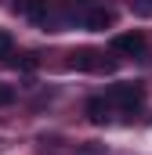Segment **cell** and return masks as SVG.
Wrapping results in <instances>:
<instances>
[{
  "label": "cell",
  "instance_id": "1",
  "mask_svg": "<svg viewBox=\"0 0 152 155\" xmlns=\"http://www.w3.org/2000/svg\"><path fill=\"white\" fill-rule=\"evenodd\" d=\"M105 97H109V105L119 108V112H138L145 105V87L141 83H116V87H109Z\"/></svg>",
  "mask_w": 152,
  "mask_h": 155
},
{
  "label": "cell",
  "instance_id": "2",
  "mask_svg": "<svg viewBox=\"0 0 152 155\" xmlns=\"http://www.w3.org/2000/svg\"><path fill=\"white\" fill-rule=\"evenodd\" d=\"M11 11H15L18 18H29L33 25H51V22H54V11H51L47 0H15Z\"/></svg>",
  "mask_w": 152,
  "mask_h": 155
},
{
  "label": "cell",
  "instance_id": "3",
  "mask_svg": "<svg viewBox=\"0 0 152 155\" xmlns=\"http://www.w3.org/2000/svg\"><path fill=\"white\" fill-rule=\"evenodd\" d=\"M73 69H83V72H112L116 58H105L102 51H76L73 54Z\"/></svg>",
  "mask_w": 152,
  "mask_h": 155
},
{
  "label": "cell",
  "instance_id": "4",
  "mask_svg": "<svg viewBox=\"0 0 152 155\" xmlns=\"http://www.w3.org/2000/svg\"><path fill=\"white\" fill-rule=\"evenodd\" d=\"M112 51L116 54H127V58H141L145 54V33H116L112 36Z\"/></svg>",
  "mask_w": 152,
  "mask_h": 155
},
{
  "label": "cell",
  "instance_id": "5",
  "mask_svg": "<svg viewBox=\"0 0 152 155\" xmlns=\"http://www.w3.org/2000/svg\"><path fill=\"white\" fill-rule=\"evenodd\" d=\"M112 22H116V11H112V7H105V4H91V7L83 11V25H87V29H94V33L109 29Z\"/></svg>",
  "mask_w": 152,
  "mask_h": 155
},
{
  "label": "cell",
  "instance_id": "6",
  "mask_svg": "<svg viewBox=\"0 0 152 155\" xmlns=\"http://www.w3.org/2000/svg\"><path fill=\"white\" fill-rule=\"evenodd\" d=\"M87 119H91L94 126H105V123L112 119V105H109V97H105V94H98V97H91V101H87Z\"/></svg>",
  "mask_w": 152,
  "mask_h": 155
},
{
  "label": "cell",
  "instance_id": "7",
  "mask_svg": "<svg viewBox=\"0 0 152 155\" xmlns=\"http://www.w3.org/2000/svg\"><path fill=\"white\" fill-rule=\"evenodd\" d=\"M7 58H15V36L0 29V61H7Z\"/></svg>",
  "mask_w": 152,
  "mask_h": 155
},
{
  "label": "cell",
  "instance_id": "8",
  "mask_svg": "<svg viewBox=\"0 0 152 155\" xmlns=\"http://www.w3.org/2000/svg\"><path fill=\"white\" fill-rule=\"evenodd\" d=\"M127 4L138 18H152V0H127Z\"/></svg>",
  "mask_w": 152,
  "mask_h": 155
},
{
  "label": "cell",
  "instance_id": "9",
  "mask_svg": "<svg viewBox=\"0 0 152 155\" xmlns=\"http://www.w3.org/2000/svg\"><path fill=\"white\" fill-rule=\"evenodd\" d=\"M11 101H15V90H11L7 83H0V108H4V105H11Z\"/></svg>",
  "mask_w": 152,
  "mask_h": 155
},
{
  "label": "cell",
  "instance_id": "10",
  "mask_svg": "<svg viewBox=\"0 0 152 155\" xmlns=\"http://www.w3.org/2000/svg\"><path fill=\"white\" fill-rule=\"evenodd\" d=\"M18 69H26V72H33V69H36V54H26V58L18 61Z\"/></svg>",
  "mask_w": 152,
  "mask_h": 155
}]
</instances>
